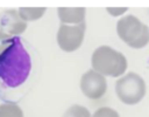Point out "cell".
<instances>
[{
    "label": "cell",
    "instance_id": "6da1fadb",
    "mask_svg": "<svg viewBox=\"0 0 149 117\" xmlns=\"http://www.w3.org/2000/svg\"><path fill=\"white\" fill-rule=\"evenodd\" d=\"M30 70V55L20 37L13 36L10 43L0 53V80L8 88H17L26 82Z\"/></svg>",
    "mask_w": 149,
    "mask_h": 117
},
{
    "label": "cell",
    "instance_id": "7a4b0ae2",
    "mask_svg": "<svg viewBox=\"0 0 149 117\" xmlns=\"http://www.w3.org/2000/svg\"><path fill=\"white\" fill-rule=\"evenodd\" d=\"M92 69L102 76L118 77L127 69V60L125 55L109 46L98 47L91 57Z\"/></svg>",
    "mask_w": 149,
    "mask_h": 117
},
{
    "label": "cell",
    "instance_id": "3957f363",
    "mask_svg": "<svg viewBox=\"0 0 149 117\" xmlns=\"http://www.w3.org/2000/svg\"><path fill=\"white\" fill-rule=\"evenodd\" d=\"M119 37L134 49H140L149 43V27L142 23L136 16L127 15L116 23Z\"/></svg>",
    "mask_w": 149,
    "mask_h": 117
},
{
    "label": "cell",
    "instance_id": "277c9868",
    "mask_svg": "<svg viewBox=\"0 0 149 117\" xmlns=\"http://www.w3.org/2000/svg\"><path fill=\"white\" fill-rule=\"evenodd\" d=\"M115 92L122 103L134 105L144 97L146 82L136 73H128L116 81Z\"/></svg>",
    "mask_w": 149,
    "mask_h": 117
},
{
    "label": "cell",
    "instance_id": "5b68a950",
    "mask_svg": "<svg viewBox=\"0 0 149 117\" xmlns=\"http://www.w3.org/2000/svg\"><path fill=\"white\" fill-rule=\"evenodd\" d=\"M85 23L80 25H61L57 32V43L64 51L71 53L77 50L84 40Z\"/></svg>",
    "mask_w": 149,
    "mask_h": 117
},
{
    "label": "cell",
    "instance_id": "8992f818",
    "mask_svg": "<svg viewBox=\"0 0 149 117\" xmlns=\"http://www.w3.org/2000/svg\"><path fill=\"white\" fill-rule=\"evenodd\" d=\"M80 89L86 97L91 99H99L107 90V81L105 76L93 69H90L80 78Z\"/></svg>",
    "mask_w": 149,
    "mask_h": 117
},
{
    "label": "cell",
    "instance_id": "52a82bcc",
    "mask_svg": "<svg viewBox=\"0 0 149 117\" xmlns=\"http://www.w3.org/2000/svg\"><path fill=\"white\" fill-rule=\"evenodd\" d=\"M27 29V22H24L17 11L8 9L0 13V32L9 35L17 36Z\"/></svg>",
    "mask_w": 149,
    "mask_h": 117
},
{
    "label": "cell",
    "instance_id": "ba28073f",
    "mask_svg": "<svg viewBox=\"0 0 149 117\" xmlns=\"http://www.w3.org/2000/svg\"><path fill=\"white\" fill-rule=\"evenodd\" d=\"M58 18L63 25H80L85 23V8L77 7V8H68V7H59L58 11Z\"/></svg>",
    "mask_w": 149,
    "mask_h": 117
},
{
    "label": "cell",
    "instance_id": "9c48e42d",
    "mask_svg": "<svg viewBox=\"0 0 149 117\" xmlns=\"http://www.w3.org/2000/svg\"><path fill=\"white\" fill-rule=\"evenodd\" d=\"M45 7H21L19 8L17 13L20 18L27 22V21H35L38 20L44 13H45Z\"/></svg>",
    "mask_w": 149,
    "mask_h": 117
},
{
    "label": "cell",
    "instance_id": "30bf717a",
    "mask_svg": "<svg viewBox=\"0 0 149 117\" xmlns=\"http://www.w3.org/2000/svg\"><path fill=\"white\" fill-rule=\"evenodd\" d=\"M0 117H23L22 109L13 102L0 104Z\"/></svg>",
    "mask_w": 149,
    "mask_h": 117
},
{
    "label": "cell",
    "instance_id": "8fae6325",
    "mask_svg": "<svg viewBox=\"0 0 149 117\" xmlns=\"http://www.w3.org/2000/svg\"><path fill=\"white\" fill-rule=\"evenodd\" d=\"M63 117H91V113L85 106L74 104L65 111Z\"/></svg>",
    "mask_w": 149,
    "mask_h": 117
},
{
    "label": "cell",
    "instance_id": "7c38bea8",
    "mask_svg": "<svg viewBox=\"0 0 149 117\" xmlns=\"http://www.w3.org/2000/svg\"><path fill=\"white\" fill-rule=\"evenodd\" d=\"M91 117H119V113L112 108L104 106V108H99Z\"/></svg>",
    "mask_w": 149,
    "mask_h": 117
},
{
    "label": "cell",
    "instance_id": "4fadbf2b",
    "mask_svg": "<svg viewBox=\"0 0 149 117\" xmlns=\"http://www.w3.org/2000/svg\"><path fill=\"white\" fill-rule=\"evenodd\" d=\"M12 37H13V36H9V35H7V34L0 32V53L10 43Z\"/></svg>",
    "mask_w": 149,
    "mask_h": 117
},
{
    "label": "cell",
    "instance_id": "5bb4252c",
    "mask_svg": "<svg viewBox=\"0 0 149 117\" xmlns=\"http://www.w3.org/2000/svg\"><path fill=\"white\" fill-rule=\"evenodd\" d=\"M107 9V12L111 14V15H113V16H118V15H121V14H123L126 11H127V8L126 7H118V8H111V7H108V8H106Z\"/></svg>",
    "mask_w": 149,
    "mask_h": 117
}]
</instances>
